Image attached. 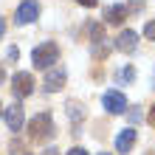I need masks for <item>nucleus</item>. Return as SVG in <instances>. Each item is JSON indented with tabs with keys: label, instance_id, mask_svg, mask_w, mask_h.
<instances>
[{
	"label": "nucleus",
	"instance_id": "f257e3e1",
	"mask_svg": "<svg viewBox=\"0 0 155 155\" xmlns=\"http://www.w3.org/2000/svg\"><path fill=\"white\" fill-rule=\"evenodd\" d=\"M31 62H34V68H40V71L54 68L59 62V45L57 42H42V45H37V48L31 51Z\"/></svg>",
	"mask_w": 155,
	"mask_h": 155
},
{
	"label": "nucleus",
	"instance_id": "f03ea898",
	"mask_svg": "<svg viewBox=\"0 0 155 155\" xmlns=\"http://www.w3.org/2000/svg\"><path fill=\"white\" fill-rule=\"evenodd\" d=\"M28 135H31L34 141H45V138H51V135H54V121H51V116H48V113L34 116L31 121H28Z\"/></svg>",
	"mask_w": 155,
	"mask_h": 155
},
{
	"label": "nucleus",
	"instance_id": "7ed1b4c3",
	"mask_svg": "<svg viewBox=\"0 0 155 155\" xmlns=\"http://www.w3.org/2000/svg\"><path fill=\"white\" fill-rule=\"evenodd\" d=\"M12 93H14L17 99L31 96V93H34V76L25 74V71H17V74L12 76Z\"/></svg>",
	"mask_w": 155,
	"mask_h": 155
},
{
	"label": "nucleus",
	"instance_id": "20e7f679",
	"mask_svg": "<svg viewBox=\"0 0 155 155\" xmlns=\"http://www.w3.org/2000/svg\"><path fill=\"white\" fill-rule=\"evenodd\" d=\"M40 17V3L37 0H23L14 12V23L17 25H25V23H34Z\"/></svg>",
	"mask_w": 155,
	"mask_h": 155
},
{
	"label": "nucleus",
	"instance_id": "39448f33",
	"mask_svg": "<svg viewBox=\"0 0 155 155\" xmlns=\"http://www.w3.org/2000/svg\"><path fill=\"white\" fill-rule=\"evenodd\" d=\"M102 104H104V110L107 113H127V96L121 93V90H107L104 99H102Z\"/></svg>",
	"mask_w": 155,
	"mask_h": 155
},
{
	"label": "nucleus",
	"instance_id": "423d86ee",
	"mask_svg": "<svg viewBox=\"0 0 155 155\" xmlns=\"http://www.w3.org/2000/svg\"><path fill=\"white\" fill-rule=\"evenodd\" d=\"M45 93H57V90H62V85H65V68H59V65H54L45 71Z\"/></svg>",
	"mask_w": 155,
	"mask_h": 155
},
{
	"label": "nucleus",
	"instance_id": "0eeeda50",
	"mask_svg": "<svg viewBox=\"0 0 155 155\" xmlns=\"http://www.w3.org/2000/svg\"><path fill=\"white\" fill-rule=\"evenodd\" d=\"M116 48L118 51H121V54H133L135 48H138V34H135V31H130V28H124L121 34H118V37H116Z\"/></svg>",
	"mask_w": 155,
	"mask_h": 155
},
{
	"label": "nucleus",
	"instance_id": "6e6552de",
	"mask_svg": "<svg viewBox=\"0 0 155 155\" xmlns=\"http://www.w3.org/2000/svg\"><path fill=\"white\" fill-rule=\"evenodd\" d=\"M135 138H138V133H135L133 127H124V130L116 135V152H130Z\"/></svg>",
	"mask_w": 155,
	"mask_h": 155
},
{
	"label": "nucleus",
	"instance_id": "1a4fd4ad",
	"mask_svg": "<svg viewBox=\"0 0 155 155\" xmlns=\"http://www.w3.org/2000/svg\"><path fill=\"white\" fill-rule=\"evenodd\" d=\"M6 124H8V130H23V107L20 104H8L6 107Z\"/></svg>",
	"mask_w": 155,
	"mask_h": 155
},
{
	"label": "nucleus",
	"instance_id": "9d476101",
	"mask_svg": "<svg viewBox=\"0 0 155 155\" xmlns=\"http://www.w3.org/2000/svg\"><path fill=\"white\" fill-rule=\"evenodd\" d=\"M127 20V6H107L104 8V23L107 25H118V23H124Z\"/></svg>",
	"mask_w": 155,
	"mask_h": 155
},
{
	"label": "nucleus",
	"instance_id": "9b49d317",
	"mask_svg": "<svg viewBox=\"0 0 155 155\" xmlns=\"http://www.w3.org/2000/svg\"><path fill=\"white\" fill-rule=\"evenodd\" d=\"M68 118H74V121H82V118H85V110H82L79 102H68Z\"/></svg>",
	"mask_w": 155,
	"mask_h": 155
},
{
	"label": "nucleus",
	"instance_id": "f8f14e48",
	"mask_svg": "<svg viewBox=\"0 0 155 155\" xmlns=\"http://www.w3.org/2000/svg\"><path fill=\"white\" fill-rule=\"evenodd\" d=\"M110 48H113V42L102 40V42H99V48L93 51V57H99V59H102V57H107V51H110Z\"/></svg>",
	"mask_w": 155,
	"mask_h": 155
},
{
	"label": "nucleus",
	"instance_id": "ddd939ff",
	"mask_svg": "<svg viewBox=\"0 0 155 155\" xmlns=\"http://www.w3.org/2000/svg\"><path fill=\"white\" fill-rule=\"evenodd\" d=\"M144 37H147V40H155V20H150L147 25H144Z\"/></svg>",
	"mask_w": 155,
	"mask_h": 155
},
{
	"label": "nucleus",
	"instance_id": "4468645a",
	"mask_svg": "<svg viewBox=\"0 0 155 155\" xmlns=\"http://www.w3.org/2000/svg\"><path fill=\"white\" fill-rule=\"evenodd\" d=\"M118 79H121V82H130L133 79V68H124L121 74H118Z\"/></svg>",
	"mask_w": 155,
	"mask_h": 155
},
{
	"label": "nucleus",
	"instance_id": "2eb2a0df",
	"mask_svg": "<svg viewBox=\"0 0 155 155\" xmlns=\"http://www.w3.org/2000/svg\"><path fill=\"white\" fill-rule=\"evenodd\" d=\"M68 155H87V150H82V147H74V150H71Z\"/></svg>",
	"mask_w": 155,
	"mask_h": 155
},
{
	"label": "nucleus",
	"instance_id": "dca6fc26",
	"mask_svg": "<svg viewBox=\"0 0 155 155\" xmlns=\"http://www.w3.org/2000/svg\"><path fill=\"white\" fill-rule=\"evenodd\" d=\"M147 118H150V124H152V127H155V104H152V107H150V116H147Z\"/></svg>",
	"mask_w": 155,
	"mask_h": 155
},
{
	"label": "nucleus",
	"instance_id": "f3484780",
	"mask_svg": "<svg viewBox=\"0 0 155 155\" xmlns=\"http://www.w3.org/2000/svg\"><path fill=\"white\" fill-rule=\"evenodd\" d=\"M76 3H79V6H87V8H90V6H96V0H76Z\"/></svg>",
	"mask_w": 155,
	"mask_h": 155
},
{
	"label": "nucleus",
	"instance_id": "a211bd4d",
	"mask_svg": "<svg viewBox=\"0 0 155 155\" xmlns=\"http://www.w3.org/2000/svg\"><path fill=\"white\" fill-rule=\"evenodd\" d=\"M3 79H6V68H3V62H0V85H3Z\"/></svg>",
	"mask_w": 155,
	"mask_h": 155
},
{
	"label": "nucleus",
	"instance_id": "6ab92c4d",
	"mask_svg": "<svg viewBox=\"0 0 155 155\" xmlns=\"http://www.w3.org/2000/svg\"><path fill=\"white\" fill-rule=\"evenodd\" d=\"M3 34H6V23H3V17H0V40H3Z\"/></svg>",
	"mask_w": 155,
	"mask_h": 155
},
{
	"label": "nucleus",
	"instance_id": "aec40b11",
	"mask_svg": "<svg viewBox=\"0 0 155 155\" xmlns=\"http://www.w3.org/2000/svg\"><path fill=\"white\" fill-rule=\"evenodd\" d=\"M45 155H57V150H48V152H45Z\"/></svg>",
	"mask_w": 155,
	"mask_h": 155
},
{
	"label": "nucleus",
	"instance_id": "412c9836",
	"mask_svg": "<svg viewBox=\"0 0 155 155\" xmlns=\"http://www.w3.org/2000/svg\"><path fill=\"white\" fill-rule=\"evenodd\" d=\"M0 116H3V104H0Z\"/></svg>",
	"mask_w": 155,
	"mask_h": 155
},
{
	"label": "nucleus",
	"instance_id": "4be33fe9",
	"mask_svg": "<svg viewBox=\"0 0 155 155\" xmlns=\"http://www.w3.org/2000/svg\"><path fill=\"white\" fill-rule=\"evenodd\" d=\"M102 155H107V152H102Z\"/></svg>",
	"mask_w": 155,
	"mask_h": 155
}]
</instances>
